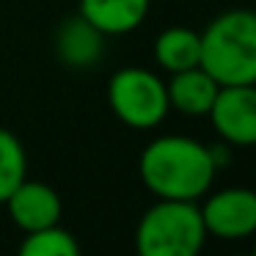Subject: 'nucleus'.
<instances>
[{"instance_id":"nucleus-4","label":"nucleus","mask_w":256,"mask_h":256,"mask_svg":"<svg viewBox=\"0 0 256 256\" xmlns=\"http://www.w3.org/2000/svg\"><path fill=\"white\" fill-rule=\"evenodd\" d=\"M108 105L130 130H154L168 116V88L152 69L124 66L108 80Z\"/></svg>"},{"instance_id":"nucleus-11","label":"nucleus","mask_w":256,"mask_h":256,"mask_svg":"<svg viewBox=\"0 0 256 256\" xmlns=\"http://www.w3.org/2000/svg\"><path fill=\"white\" fill-rule=\"evenodd\" d=\"M154 61L166 69L168 74L182 72V69L198 66L201 61V34L193 28L174 25L166 28L154 42Z\"/></svg>"},{"instance_id":"nucleus-5","label":"nucleus","mask_w":256,"mask_h":256,"mask_svg":"<svg viewBox=\"0 0 256 256\" xmlns=\"http://www.w3.org/2000/svg\"><path fill=\"white\" fill-rule=\"evenodd\" d=\"M198 210L206 237L248 240L256 234V190L250 188H223L210 193Z\"/></svg>"},{"instance_id":"nucleus-13","label":"nucleus","mask_w":256,"mask_h":256,"mask_svg":"<svg viewBox=\"0 0 256 256\" xmlns=\"http://www.w3.org/2000/svg\"><path fill=\"white\" fill-rule=\"evenodd\" d=\"M28 176V154L14 132L0 127V204Z\"/></svg>"},{"instance_id":"nucleus-12","label":"nucleus","mask_w":256,"mask_h":256,"mask_svg":"<svg viewBox=\"0 0 256 256\" xmlns=\"http://www.w3.org/2000/svg\"><path fill=\"white\" fill-rule=\"evenodd\" d=\"M20 254L22 256H78L80 242L61 223H52V226L25 234V240L20 242Z\"/></svg>"},{"instance_id":"nucleus-1","label":"nucleus","mask_w":256,"mask_h":256,"mask_svg":"<svg viewBox=\"0 0 256 256\" xmlns=\"http://www.w3.org/2000/svg\"><path fill=\"white\" fill-rule=\"evenodd\" d=\"M220 154L188 135H160L138 160L140 182L154 198L198 201L215 182Z\"/></svg>"},{"instance_id":"nucleus-7","label":"nucleus","mask_w":256,"mask_h":256,"mask_svg":"<svg viewBox=\"0 0 256 256\" xmlns=\"http://www.w3.org/2000/svg\"><path fill=\"white\" fill-rule=\"evenodd\" d=\"M3 204H6L14 226L22 228L25 234L52 226V223H61V212H64L61 196L47 182H36V179L25 176Z\"/></svg>"},{"instance_id":"nucleus-8","label":"nucleus","mask_w":256,"mask_h":256,"mask_svg":"<svg viewBox=\"0 0 256 256\" xmlns=\"http://www.w3.org/2000/svg\"><path fill=\"white\" fill-rule=\"evenodd\" d=\"M105 39L88 20H83L80 14L66 17L56 30V56L64 66L69 69H88L105 52Z\"/></svg>"},{"instance_id":"nucleus-10","label":"nucleus","mask_w":256,"mask_h":256,"mask_svg":"<svg viewBox=\"0 0 256 256\" xmlns=\"http://www.w3.org/2000/svg\"><path fill=\"white\" fill-rule=\"evenodd\" d=\"M78 14L102 36H124L144 25L149 0H80Z\"/></svg>"},{"instance_id":"nucleus-6","label":"nucleus","mask_w":256,"mask_h":256,"mask_svg":"<svg viewBox=\"0 0 256 256\" xmlns=\"http://www.w3.org/2000/svg\"><path fill=\"white\" fill-rule=\"evenodd\" d=\"M206 116L226 144L256 146V83L220 86Z\"/></svg>"},{"instance_id":"nucleus-2","label":"nucleus","mask_w":256,"mask_h":256,"mask_svg":"<svg viewBox=\"0 0 256 256\" xmlns=\"http://www.w3.org/2000/svg\"><path fill=\"white\" fill-rule=\"evenodd\" d=\"M218 86L256 83V12L228 8L201 34V61Z\"/></svg>"},{"instance_id":"nucleus-9","label":"nucleus","mask_w":256,"mask_h":256,"mask_svg":"<svg viewBox=\"0 0 256 256\" xmlns=\"http://www.w3.org/2000/svg\"><path fill=\"white\" fill-rule=\"evenodd\" d=\"M168 105L184 116H206L218 96V80L204 66H190L182 72H174L166 83Z\"/></svg>"},{"instance_id":"nucleus-3","label":"nucleus","mask_w":256,"mask_h":256,"mask_svg":"<svg viewBox=\"0 0 256 256\" xmlns=\"http://www.w3.org/2000/svg\"><path fill=\"white\" fill-rule=\"evenodd\" d=\"M206 242L198 201L157 198L140 215L135 248L144 256H196Z\"/></svg>"},{"instance_id":"nucleus-14","label":"nucleus","mask_w":256,"mask_h":256,"mask_svg":"<svg viewBox=\"0 0 256 256\" xmlns=\"http://www.w3.org/2000/svg\"><path fill=\"white\" fill-rule=\"evenodd\" d=\"M254 254H256V245H254Z\"/></svg>"}]
</instances>
